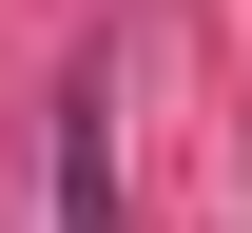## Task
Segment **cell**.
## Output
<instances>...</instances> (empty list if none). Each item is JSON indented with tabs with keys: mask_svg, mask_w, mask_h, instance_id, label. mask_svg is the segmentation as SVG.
<instances>
[{
	"mask_svg": "<svg viewBox=\"0 0 252 233\" xmlns=\"http://www.w3.org/2000/svg\"><path fill=\"white\" fill-rule=\"evenodd\" d=\"M59 233H117V156H97V98H78V136H59Z\"/></svg>",
	"mask_w": 252,
	"mask_h": 233,
	"instance_id": "cell-1",
	"label": "cell"
}]
</instances>
